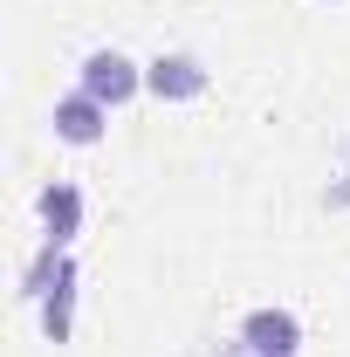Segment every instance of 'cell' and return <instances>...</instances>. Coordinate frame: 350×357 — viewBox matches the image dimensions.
Listing matches in <instances>:
<instances>
[{
  "mask_svg": "<svg viewBox=\"0 0 350 357\" xmlns=\"http://www.w3.org/2000/svg\"><path fill=\"white\" fill-rule=\"evenodd\" d=\"M131 89H137V69L117 55V48H96V55L83 62V96H96V103H124Z\"/></svg>",
  "mask_w": 350,
  "mask_h": 357,
  "instance_id": "obj_1",
  "label": "cell"
},
{
  "mask_svg": "<svg viewBox=\"0 0 350 357\" xmlns=\"http://www.w3.org/2000/svg\"><path fill=\"white\" fill-rule=\"evenodd\" d=\"M248 344H254V357H296V316L282 310L248 316Z\"/></svg>",
  "mask_w": 350,
  "mask_h": 357,
  "instance_id": "obj_2",
  "label": "cell"
},
{
  "mask_svg": "<svg viewBox=\"0 0 350 357\" xmlns=\"http://www.w3.org/2000/svg\"><path fill=\"white\" fill-rule=\"evenodd\" d=\"M96 131H103V103H96V96H69V103H55V137L89 144Z\"/></svg>",
  "mask_w": 350,
  "mask_h": 357,
  "instance_id": "obj_3",
  "label": "cell"
},
{
  "mask_svg": "<svg viewBox=\"0 0 350 357\" xmlns=\"http://www.w3.org/2000/svg\"><path fill=\"white\" fill-rule=\"evenodd\" d=\"M151 89L158 96H199L206 89V69L192 55H165V62H151Z\"/></svg>",
  "mask_w": 350,
  "mask_h": 357,
  "instance_id": "obj_4",
  "label": "cell"
},
{
  "mask_svg": "<svg viewBox=\"0 0 350 357\" xmlns=\"http://www.w3.org/2000/svg\"><path fill=\"white\" fill-rule=\"evenodd\" d=\"M42 213H48V227H55V241H69V234H76V192H69V185L42 192Z\"/></svg>",
  "mask_w": 350,
  "mask_h": 357,
  "instance_id": "obj_5",
  "label": "cell"
}]
</instances>
